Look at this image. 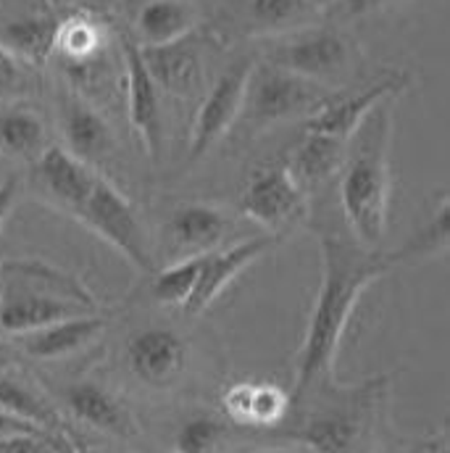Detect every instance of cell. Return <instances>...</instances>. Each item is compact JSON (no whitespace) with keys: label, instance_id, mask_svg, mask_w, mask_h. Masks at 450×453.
I'll list each match as a JSON object with an SVG mask.
<instances>
[{"label":"cell","instance_id":"35","mask_svg":"<svg viewBox=\"0 0 450 453\" xmlns=\"http://www.w3.org/2000/svg\"><path fill=\"white\" fill-rule=\"evenodd\" d=\"M29 430H40V427H32V425L21 422V419L11 417L5 411H0V441L8 438V435H16V433H29Z\"/></svg>","mask_w":450,"mask_h":453},{"label":"cell","instance_id":"36","mask_svg":"<svg viewBox=\"0 0 450 453\" xmlns=\"http://www.w3.org/2000/svg\"><path fill=\"white\" fill-rule=\"evenodd\" d=\"M422 453H450V446H448V435L443 433V435H438V438H432Z\"/></svg>","mask_w":450,"mask_h":453},{"label":"cell","instance_id":"20","mask_svg":"<svg viewBox=\"0 0 450 453\" xmlns=\"http://www.w3.org/2000/svg\"><path fill=\"white\" fill-rule=\"evenodd\" d=\"M195 29V11L185 0H148L137 13L140 48L177 42Z\"/></svg>","mask_w":450,"mask_h":453},{"label":"cell","instance_id":"14","mask_svg":"<svg viewBox=\"0 0 450 453\" xmlns=\"http://www.w3.org/2000/svg\"><path fill=\"white\" fill-rule=\"evenodd\" d=\"M126 358L132 374L140 382L150 388H166L182 374L187 361V348L177 333L166 327H150L129 340Z\"/></svg>","mask_w":450,"mask_h":453},{"label":"cell","instance_id":"37","mask_svg":"<svg viewBox=\"0 0 450 453\" xmlns=\"http://www.w3.org/2000/svg\"><path fill=\"white\" fill-rule=\"evenodd\" d=\"M11 366V356H8V350L0 345V369H8Z\"/></svg>","mask_w":450,"mask_h":453},{"label":"cell","instance_id":"1","mask_svg":"<svg viewBox=\"0 0 450 453\" xmlns=\"http://www.w3.org/2000/svg\"><path fill=\"white\" fill-rule=\"evenodd\" d=\"M393 269L398 266L390 250L363 248L335 234L322 237V285L309 314L290 395H301L319 380L335 374L339 342L361 296Z\"/></svg>","mask_w":450,"mask_h":453},{"label":"cell","instance_id":"11","mask_svg":"<svg viewBox=\"0 0 450 453\" xmlns=\"http://www.w3.org/2000/svg\"><path fill=\"white\" fill-rule=\"evenodd\" d=\"M98 174L93 166L74 158L61 145H48L34 158V188L58 209L69 211L72 217L88 201Z\"/></svg>","mask_w":450,"mask_h":453},{"label":"cell","instance_id":"17","mask_svg":"<svg viewBox=\"0 0 450 453\" xmlns=\"http://www.w3.org/2000/svg\"><path fill=\"white\" fill-rule=\"evenodd\" d=\"M64 137L66 150L88 166L103 164L116 148L109 121L80 98H69L64 106Z\"/></svg>","mask_w":450,"mask_h":453},{"label":"cell","instance_id":"10","mask_svg":"<svg viewBox=\"0 0 450 453\" xmlns=\"http://www.w3.org/2000/svg\"><path fill=\"white\" fill-rule=\"evenodd\" d=\"M269 64L317 85L332 82L347 64V42L335 29H311L282 42Z\"/></svg>","mask_w":450,"mask_h":453},{"label":"cell","instance_id":"28","mask_svg":"<svg viewBox=\"0 0 450 453\" xmlns=\"http://www.w3.org/2000/svg\"><path fill=\"white\" fill-rule=\"evenodd\" d=\"M225 443V422L214 417H193L179 425L172 443V453H222Z\"/></svg>","mask_w":450,"mask_h":453},{"label":"cell","instance_id":"34","mask_svg":"<svg viewBox=\"0 0 450 453\" xmlns=\"http://www.w3.org/2000/svg\"><path fill=\"white\" fill-rule=\"evenodd\" d=\"M19 190H21V180H19V177H8V180L0 185V226L5 225L8 214L13 211L16 198H19Z\"/></svg>","mask_w":450,"mask_h":453},{"label":"cell","instance_id":"32","mask_svg":"<svg viewBox=\"0 0 450 453\" xmlns=\"http://www.w3.org/2000/svg\"><path fill=\"white\" fill-rule=\"evenodd\" d=\"M21 88V69L11 50L0 45V101H8Z\"/></svg>","mask_w":450,"mask_h":453},{"label":"cell","instance_id":"18","mask_svg":"<svg viewBox=\"0 0 450 453\" xmlns=\"http://www.w3.org/2000/svg\"><path fill=\"white\" fill-rule=\"evenodd\" d=\"M103 330H106V319L101 314H85V317L64 319V322L48 325L42 330L19 335L16 342L32 358L56 361V358H64V356H72V353L82 350Z\"/></svg>","mask_w":450,"mask_h":453},{"label":"cell","instance_id":"8","mask_svg":"<svg viewBox=\"0 0 450 453\" xmlns=\"http://www.w3.org/2000/svg\"><path fill=\"white\" fill-rule=\"evenodd\" d=\"M253 66H256L253 58L234 61L217 80V85L209 90V96L203 98L198 116H195V124H193V137H190V150H187L190 164L203 158L234 127L237 116L242 113V106H245V90H248Z\"/></svg>","mask_w":450,"mask_h":453},{"label":"cell","instance_id":"19","mask_svg":"<svg viewBox=\"0 0 450 453\" xmlns=\"http://www.w3.org/2000/svg\"><path fill=\"white\" fill-rule=\"evenodd\" d=\"M64 401L80 422H85L101 433H111L118 438H129L134 433V425H132L129 414L124 411V406L109 390H103L95 382L69 385L64 390Z\"/></svg>","mask_w":450,"mask_h":453},{"label":"cell","instance_id":"13","mask_svg":"<svg viewBox=\"0 0 450 453\" xmlns=\"http://www.w3.org/2000/svg\"><path fill=\"white\" fill-rule=\"evenodd\" d=\"M277 240L279 237H274V234H261V237H250V240H242L237 245H229L225 250H211L206 256L201 280H198L190 301L182 306L185 314L195 317V314L206 311L229 288V282L237 274H242L253 261H258L263 253H269L277 245Z\"/></svg>","mask_w":450,"mask_h":453},{"label":"cell","instance_id":"26","mask_svg":"<svg viewBox=\"0 0 450 453\" xmlns=\"http://www.w3.org/2000/svg\"><path fill=\"white\" fill-rule=\"evenodd\" d=\"M0 148L13 158H37L48 148L42 119L27 109L0 113Z\"/></svg>","mask_w":450,"mask_h":453},{"label":"cell","instance_id":"6","mask_svg":"<svg viewBox=\"0 0 450 453\" xmlns=\"http://www.w3.org/2000/svg\"><path fill=\"white\" fill-rule=\"evenodd\" d=\"M88 229L106 240L116 253H121L134 269L153 272V253L132 203L113 188L109 180L98 177L88 201L74 214Z\"/></svg>","mask_w":450,"mask_h":453},{"label":"cell","instance_id":"30","mask_svg":"<svg viewBox=\"0 0 450 453\" xmlns=\"http://www.w3.org/2000/svg\"><path fill=\"white\" fill-rule=\"evenodd\" d=\"M0 453H74L69 438L56 430H29L0 441Z\"/></svg>","mask_w":450,"mask_h":453},{"label":"cell","instance_id":"23","mask_svg":"<svg viewBox=\"0 0 450 453\" xmlns=\"http://www.w3.org/2000/svg\"><path fill=\"white\" fill-rule=\"evenodd\" d=\"M448 234H450V196L448 190H440L435 203H432V214L424 225H419L411 237L398 245L395 250H390V258L395 266L403 264H419L427 258H438L448 253Z\"/></svg>","mask_w":450,"mask_h":453},{"label":"cell","instance_id":"16","mask_svg":"<svg viewBox=\"0 0 450 453\" xmlns=\"http://www.w3.org/2000/svg\"><path fill=\"white\" fill-rule=\"evenodd\" d=\"M226 417L245 427H279L290 411V393L274 382L240 380L225 393Z\"/></svg>","mask_w":450,"mask_h":453},{"label":"cell","instance_id":"38","mask_svg":"<svg viewBox=\"0 0 450 453\" xmlns=\"http://www.w3.org/2000/svg\"><path fill=\"white\" fill-rule=\"evenodd\" d=\"M261 453H293V451H277V449H274V451H261Z\"/></svg>","mask_w":450,"mask_h":453},{"label":"cell","instance_id":"31","mask_svg":"<svg viewBox=\"0 0 450 453\" xmlns=\"http://www.w3.org/2000/svg\"><path fill=\"white\" fill-rule=\"evenodd\" d=\"M306 8H309V0H253L250 16L263 29H282L293 24Z\"/></svg>","mask_w":450,"mask_h":453},{"label":"cell","instance_id":"9","mask_svg":"<svg viewBox=\"0 0 450 453\" xmlns=\"http://www.w3.org/2000/svg\"><path fill=\"white\" fill-rule=\"evenodd\" d=\"M124 74H126V106L129 121L145 148L148 156L158 158L161 142H164V121H161V101H158V85L150 77L140 45L129 35H118Z\"/></svg>","mask_w":450,"mask_h":453},{"label":"cell","instance_id":"2","mask_svg":"<svg viewBox=\"0 0 450 453\" xmlns=\"http://www.w3.org/2000/svg\"><path fill=\"white\" fill-rule=\"evenodd\" d=\"M390 385L393 374H371L350 385L338 374L319 380L301 395H290V411L277 433L311 453H371Z\"/></svg>","mask_w":450,"mask_h":453},{"label":"cell","instance_id":"40","mask_svg":"<svg viewBox=\"0 0 450 453\" xmlns=\"http://www.w3.org/2000/svg\"><path fill=\"white\" fill-rule=\"evenodd\" d=\"M335 3H338V0H335Z\"/></svg>","mask_w":450,"mask_h":453},{"label":"cell","instance_id":"39","mask_svg":"<svg viewBox=\"0 0 450 453\" xmlns=\"http://www.w3.org/2000/svg\"><path fill=\"white\" fill-rule=\"evenodd\" d=\"M387 453H403V451H387Z\"/></svg>","mask_w":450,"mask_h":453},{"label":"cell","instance_id":"12","mask_svg":"<svg viewBox=\"0 0 450 453\" xmlns=\"http://www.w3.org/2000/svg\"><path fill=\"white\" fill-rule=\"evenodd\" d=\"M406 88H408V74L403 72L385 74L382 80H377L374 85H369L366 90L355 96H347L342 101H327L324 106H319L309 116L306 129L332 134L339 140H350V134L358 129V124L369 116L371 109H377L382 101H398V96Z\"/></svg>","mask_w":450,"mask_h":453},{"label":"cell","instance_id":"7","mask_svg":"<svg viewBox=\"0 0 450 453\" xmlns=\"http://www.w3.org/2000/svg\"><path fill=\"white\" fill-rule=\"evenodd\" d=\"M240 209L248 219L279 237V232L295 226L306 217L309 198L290 166H263L248 180L240 196Z\"/></svg>","mask_w":450,"mask_h":453},{"label":"cell","instance_id":"4","mask_svg":"<svg viewBox=\"0 0 450 453\" xmlns=\"http://www.w3.org/2000/svg\"><path fill=\"white\" fill-rule=\"evenodd\" d=\"M98 314V301L74 274L40 261L8 258L0 269V330L11 338Z\"/></svg>","mask_w":450,"mask_h":453},{"label":"cell","instance_id":"27","mask_svg":"<svg viewBox=\"0 0 450 453\" xmlns=\"http://www.w3.org/2000/svg\"><path fill=\"white\" fill-rule=\"evenodd\" d=\"M209 253H193V256L182 258L179 264L161 269L153 282V298L164 306H185L201 280Z\"/></svg>","mask_w":450,"mask_h":453},{"label":"cell","instance_id":"21","mask_svg":"<svg viewBox=\"0 0 450 453\" xmlns=\"http://www.w3.org/2000/svg\"><path fill=\"white\" fill-rule=\"evenodd\" d=\"M226 217L206 203H182L174 217L169 219V232L174 242L193 253H209L217 250V245L225 240Z\"/></svg>","mask_w":450,"mask_h":453},{"label":"cell","instance_id":"29","mask_svg":"<svg viewBox=\"0 0 450 453\" xmlns=\"http://www.w3.org/2000/svg\"><path fill=\"white\" fill-rule=\"evenodd\" d=\"M101 45V29L90 19H72L58 27L56 50H61L72 61H88L95 56Z\"/></svg>","mask_w":450,"mask_h":453},{"label":"cell","instance_id":"3","mask_svg":"<svg viewBox=\"0 0 450 453\" xmlns=\"http://www.w3.org/2000/svg\"><path fill=\"white\" fill-rule=\"evenodd\" d=\"M393 106L382 101L350 134L345 153V172L339 185V203L358 245L379 248L390 217V140Z\"/></svg>","mask_w":450,"mask_h":453},{"label":"cell","instance_id":"22","mask_svg":"<svg viewBox=\"0 0 450 453\" xmlns=\"http://www.w3.org/2000/svg\"><path fill=\"white\" fill-rule=\"evenodd\" d=\"M345 153H347V140L306 129V137L298 145V150L287 166L303 188L319 185V182H327L335 172L342 169Z\"/></svg>","mask_w":450,"mask_h":453},{"label":"cell","instance_id":"33","mask_svg":"<svg viewBox=\"0 0 450 453\" xmlns=\"http://www.w3.org/2000/svg\"><path fill=\"white\" fill-rule=\"evenodd\" d=\"M390 3H395V0H338L332 13L339 19H361V16L382 11Z\"/></svg>","mask_w":450,"mask_h":453},{"label":"cell","instance_id":"5","mask_svg":"<svg viewBox=\"0 0 450 453\" xmlns=\"http://www.w3.org/2000/svg\"><path fill=\"white\" fill-rule=\"evenodd\" d=\"M330 101L327 90L317 82L295 77L274 64H256L245 90L242 111L253 129H269L301 113H314Z\"/></svg>","mask_w":450,"mask_h":453},{"label":"cell","instance_id":"15","mask_svg":"<svg viewBox=\"0 0 450 453\" xmlns=\"http://www.w3.org/2000/svg\"><path fill=\"white\" fill-rule=\"evenodd\" d=\"M140 53L158 88L174 96L195 93L203 74V64H201V45L193 35L169 45L140 48Z\"/></svg>","mask_w":450,"mask_h":453},{"label":"cell","instance_id":"25","mask_svg":"<svg viewBox=\"0 0 450 453\" xmlns=\"http://www.w3.org/2000/svg\"><path fill=\"white\" fill-rule=\"evenodd\" d=\"M58 21L53 16H24L3 27V45L19 58L42 64L56 50Z\"/></svg>","mask_w":450,"mask_h":453},{"label":"cell","instance_id":"24","mask_svg":"<svg viewBox=\"0 0 450 453\" xmlns=\"http://www.w3.org/2000/svg\"><path fill=\"white\" fill-rule=\"evenodd\" d=\"M0 411L40 430H56V433L64 430L53 403L42 398L32 385L11 374L8 369H0Z\"/></svg>","mask_w":450,"mask_h":453}]
</instances>
